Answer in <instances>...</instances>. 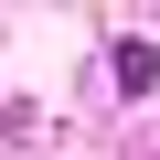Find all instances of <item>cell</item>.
Returning <instances> with one entry per match:
<instances>
[{
  "label": "cell",
  "instance_id": "cell-1",
  "mask_svg": "<svg viewBox=\"0 0 160 160\" xmlns=\"http://www.w3.org/2000/svg\"><path fill=\"white\" fill-rule=\"evenodd\" d=\"M118 86H128V96L160 86V43H118Z\"/></svg>",
  "mask_w": 160,
  "mask_h": 160
}]
</instances>
